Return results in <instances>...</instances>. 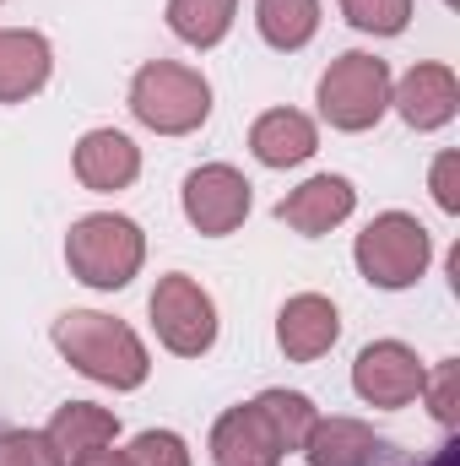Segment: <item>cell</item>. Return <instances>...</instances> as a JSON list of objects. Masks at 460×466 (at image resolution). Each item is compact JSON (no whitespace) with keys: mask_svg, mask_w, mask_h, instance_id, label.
I'll return each instance as SVG.
<instances>
[{"mask_svg":"<svg viewBox=\"0 0 460 466\" xmlns=\"http://www.w3.org/2000/svg\"><path fill=\"white\" fill-rule=\"evenodd\" d=\"M390 109V66L352 49L342 60H331V71L320 76V115L336 130H368Z\"/></svg>","mask_w":460,"mask_h":466,"instance_id":"4","label":"cell"},{"mask_svg":"<svg viewBox=\"0 0 460 466\" xmlns=\"http://www.w3.org/2000/svg\"><path fill=\"white\" fill-rule=\"evenodd\" d=\"M315 147H320V130H315V119L298 115V109H271V115L255 119V130H249V152L265 168H293V163L315 157Z\"/></svg>","mask_w":460,"mask_h":466,"instance_id":"15","label":"cell"},{"mask_svg":"<svg viewBox=\"0 0 460 466\" xmlns=\"http://www.w3.org/2000/svg\"><path fill=\"white\" fill-rule=\"evenodd\" d=\"M282 456L287 451H282L271 418L260 412V401L223 412L217 429H212V461L217 466H276Z\"/></svg>","mask_w":460,"mask_h":466,"instance_id":"9","label":"cell"},{"mask_svg":"<svg viewBox=\"0 0 460 466\" xmlns=\"http://www.w3.org/2000/svg\"><path fill=\"white\" fill-rule=\"evenodd\" d=\"M342 337V320H336V304L320 299V293H298L282 304V320H276V342L293 363H315L320 352L336 348Z\"/></svg>","mask_w":460,"mask_h":466,"instance_id":"10","label":"cell"},{"mask_svg":"<svg viewBox=\"0 0 460 466\" xmlns=\"http://www.w3.org/2000/svg\"><path fill=\"white\" fill-rule=\"evenodd\" d=\"M152 326L163 337V348L179 358H201L217 342V304L206 299L201 282L190 277H163L152 293Z\"/></svg>","mask_w":460,"mask_h":466,"instance_id":"6","label":"cell"},{"mask_svg":"<svg viewBox=\"0 0 460 466\" xmlns=\"http://www.w3.org/2000/svg\"><path fill=\"white\" fill-rule=\"evenodd\" d=\"M352 385H357V396L368 407H406L423 390V363H417V352L401 348V342H374V348L357 352Z\"/></svg>","mask_w":460,"mask_h":466,"instance_id":"8","label":"cell"},{"mask_svg":"<svg viewBox=\"0 0 460 466\" xmlns=\"http://www.w3.org/2000/svg\"><path fill=\"white\" fill-rule=\"evenodd\" d=\"M401 119L412 125V130H439V125H450L460 109V82L450 66H412L406 76H401V87H395V98H390Z\"/></svg>","mask_w":460,"mask_h":466,"instance_id":"11","label":"cell"},{"mask_svg":"<svg viewBox=\"0 0 460 466\" xmlns=\"http://www.w3.org/2000/svg\"><path fill=\"white\" fill-rule=\"evenodd\" d=\"M434 201L445 212H460V152H439L434 157Z\"/></svg>","mask_w":460,"mask_h":466,"instance_id":"25","label":"cell"},{"mask_svg":"<svg viewBox=\"0 0 460 466\" xmlns=\"http://www.w3.org/2000/svg\"><path fill=\"white\" fill-rule=\"evenodd\" d=\"M342 11H346V22H352V27L390 38V33H401V27H406L412 0H342Z\"/></svg>","mask_w":460,"mask_h":466,"instance_id":"21","label":"cell"},{"mask_svg":"<svg viewBox=\"0 0 460 466\" xmlns=\"http://www.w3.org/2000/svg\"><path fill=\"white\" fill-rule=\"evenodd\" d=\"M385 451L390 445L357 418H315V429L304 440V456L315 466H374Z\"/></svg>","mask_w":460,"mask_h":466,"instance_id":"14","label":"cell"},{"mask_svg":"<svg viewBox=\"0 0 460 466\" xmlns=\"http://www.w3.org/2000/svg\"><path fill=\"white\" fill-rule=\"evenodd\" d=\"M141 174V152L125 130H87L76 141V179L87 190H125Z\"/></svg>","mask_w":460,"mask_h":466,"instance_id":"13","label":"cell"},{"mask_svg":"<svg viewBox=\"0 0 460 466\" xmlns=\"http://www.w3.org/2000/svg\"><path fill=\"white\" fill-rule=\"evenodd\" d=\"M76 466H130V456H125V451H109V445H104V451H93L87 461H76Z\"/></svg>","mask_w":460,"mask_h":466,"instance_id":"26","label":"cell"},{"mask_svg":"<svg viewBox=\"0 0 460 466\" xmlns=\"http://www.w3.org/2000/svg\"><path fill=\"white\" fill-rule=\"evenodd\" d=\"M185 218L201 233L223 238L249 218V179L228 163H206L185 179Z\"/></svg>","mask_w":460,"mask_h":466,"instance_id":"7","label":"cell"},{"mask_svg":"<svg viewBox=\"0 0 460 466\" xmlns=\"http://www.w3.org/2000/svg\"><path fill=\"white\" fill-rule=\"evenodd\" d=\"M260 412L271 418L282 451H304V440H309V429H315V401H309V396H298V390H265V396H260Z\"/></svg>","mask_w":460,"mask_h":466,"instance_id":"20","label":"cell"},{"mask_svg":"<svg viewBox=\"0 0 460 466\" xmlns=\"http://www.w3.org/2000/svg\"><path fill=\"white\" fill-rule=\"evenodd\" d=\"M130 115L141 119L146 130H157V136H190L212 115V87L190 66L152 60L130 82Z\"/></svg>","mask_w":460,"mask_h":466,"instance_id":"2","label":"cell"},{"mask_svg":"<svg viewBox=\"0 0 460 466\" xmlns=\"http://www.w3.org/2000/svg\"><path fill=\"white\" fill-rule=\"evenodd\" d=\"M125 456H130V466H190L185 440H179V434H168V429H146Z\"/></svg>","mask_w":460,"mask_h":466,"instance_id":"24","label":"cell"},{"mask_svg":"<svg viewBox=\"0 0 460 466\" xmlns=\"http://www.w3.org/2000/svg\"><path fill=\"white\" fill-rule=\"evenodd\" d=\"M352 207H357V190L346 185L342 174H320V179H309V185H298L282 207H276V218L287 223V228L298 233H331L336 223L352 218Z\"/></svg>","mask_w":460,"mask_h":466,"instance_id":"12","label":"cell"},{"mask_svg":"<svg viewBox=\"0 0 460 466\" xmlns=\"http://www.w3.org/2000/svg\"><path fill=\"white\" fill-rule=\"evenodd\" d=\"M49 445L60 451V461H87L93 451H104V445H115L119 434V418L109 407H93V401H71V407H60L55 418H49Z\"/></svg>","mask_w":460,"mask_h":466,"instance_id":"16","label":"cell"},{"mask_svg":"<svg viewBox=\"0 0 460 466\" xmlns=\"http://www.w3.org/2000/svg\"><path fill=\"white\" fill-rule=\"evenodd\" d=\"M233 5H238V0H168V27H174L185 44L212 49V44L233 27Z\"/></svg>","mask_w":460,"mask_h":466,"instance_id":"19","label":"cell"},{"mask_svg":"<svg viewBox=\"0 0 460 466\" xmlns=\"http://www.w3.org/2000/svg\"><path fill=\"white\" fill-rule=\"evenodd\" d=\"M428 255H434V238L406 212H385L357 233V271L374 288H412L423 277Z\"/></svg>","mask_w":460,"mask_h":466,"instance_id":"5","label":"cell"},{"mask_svg":"<svg viewBox=\"0 0 460 466\" xmlns=\"http://www.w3.org/2000/svg\"><path fill=\"white\" fill-rule=\"evenodd\" d=\"M423 390H428L434 418H439L445 429H455V423H460V363H455V358H445L434 374H423Z\"/></svg>","mask_w":460,"mask_h":466,"instance_id":"22","label":"cell"},{"mask_svg":"<svg viewBox=\"0 0 460 466\" xmlns=\"http://www.w3.org/2000/svg\"><path fill=\"white\" fill-rule=\"evenodd\" d=\"M55 348L65 352L87 380L98 385H115V390H135L146 380V348L141 337L115 320V315H98V309H71L55 320Z\"/></svg>","mask_w":460,"mask_h":466,"instance_id":"1","label":"cell"},{"mask_svg":"<svg viewBox=\"0 0 460 466\" xmlns=\"http://www.w3.org/2000/svg\"><path fill=\"white\" fill-rule=\"evenodd\" d=\"M0 466H65V461H60V451L49 445V434L11 429V434H0Z\"/></svg>","mask_w":460,"mask_h":466,"instance_id":"23","label":"cell"},{"mask_svg":"<svg viewBox=\"0 0 460 466\" xmlns=\"http://www.w3.org/2000/svg\"><path fill=\"white\" fill-rule=\"evenodd\" d=\"M255 22L271 49H304L320 27V0H260Z\"/></svg>","mask_w":460,"mask_h":466,"instance_id":"18","label":"cell"},{"mask_svg":"<svg viewBox=\"0 0 460 466\" xmlns=\"http://www.w3.org/2000/svg\"><path fill=\"white\" fill-rule=\"evenodd\" d=\"M49 38L44 33H5L0 27V104H22L49 82Z\"/></svg>","mask_w":460,"mask_h":466,"instance_id":"17","label":"cell"},{"mask_svg":"<svg viewBox=\"0 0 460 466\" xmlns=\"http://www.w3.org/2000/svg\"><path fill=\"white\" fill-rule=\"evenodd\" d=\"M428 466H455V445H445V451H439V456H434Z\"/></svg>","mask_w":460,"mask_h":466,"instance_id":"27","label":"cell"},{"mask_svg":"<svg viewBox=\"0 0 460 466\" xmlns=\"http://www.w3.org/2000/svg\"><path fill=\"white\" fill-rule=\"evenodd\" d=\"M141 255H146L141 228H135L130 218H115V212H93V218H82V223L71 228V238H65V260H71V271H76L87 288H104V293L125 288V282L141 271Z\"/></svg>","mask_w":460,"mask_h":466,"instance_id":"3","label":"cell"}]
</instances>
